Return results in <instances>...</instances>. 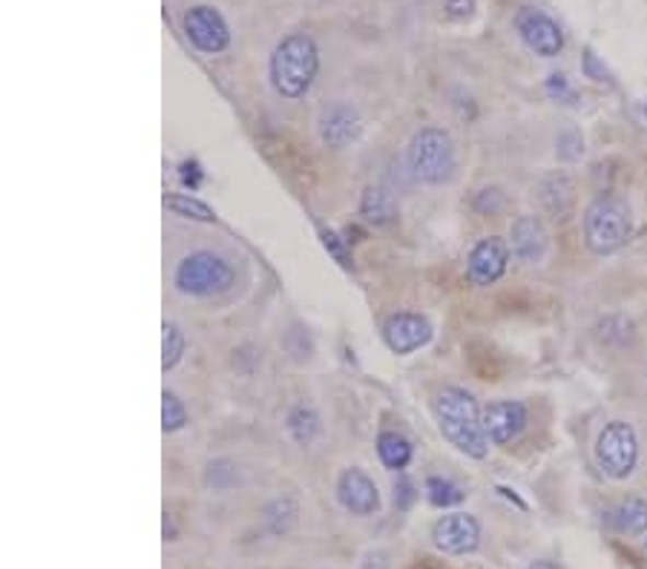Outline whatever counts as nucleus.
<instances>
[{"label": "nucleus", "instance_id": "obj_1", "mask_svg": "<svg viewBox=\"0 0 647 569\" xmlns=\"http://www.w3.org/2000/svg\"><path fill=\"white\" fill-rule=\"evenodd\" d=\"M431 411L438 420V429L449 446L472 457V461H484L489 454V440L484 431V408L478 406V397L461 385H443L435 400Z\"/></svg>", "mask_w": 647, "mask_h": 569}, {"label": "nucleus", "instance_id": "obj_2", "mask_svg": "<svg viewBox=\"0 0 647 569\" xmlns=\"http://www.w3.org/2000/svg\"><path fill=\"white\" fill-rule=\"evenodd\" d=\"M316 76H320V47L309 32H291L270 53L268 78L279 98H305Z\"/></svg>", "mask_w": 647, "mask_h": 569}, {"label": "nucleus", "instance_id": "obj_3", "mask_svg": "<svg viewBox=\"0 0 647 569\" xmlns=\"http://www.w3.org/2000/svg\"><path fill=\"white\" fill-rule=\"evenodd\" d=\"M406 167L408 176L415 178L417 185L426 187H443L452 185L458 178V144L452 132L443 127H420L412 136L406 150Z\"/></svg>", "mask_w": 647, "mask_h": 569}, {"label": "nucleus", "instance_id": "obj_4", "mask_svg": "<svg viewBox=\"0 0 647 569\" xmlns=\"http://www.w3.org/2000/svg\"><path fill=\"white\" fill-rule=\"evenodd\" d=\"M173 288L190 300H219L236 288L233 259L210 247L190 251L173 268Z\"/></svg>", "mask_w": 647, "mask_h": 569}, {"label": "nucleus", "instance_id": "obj_5", "mask_svg": "<svg viewBox=\"0 0 647 569\" xmlns=\"http://www.w3.org/2000/svg\"><path fill=\"white\" fill-rule=\"evenodd\" d=\"M581 228H585V245L596 256H610L631 242L633 213L624 199L613 193H601L585 208Z\"/></svg>", "mask_w": 647, "mask_h": 569}, {"label": "nucleus", "instance_id": "obj_6", "mask_svg": "<svg viewBox=\"0 0 647 569\" xmlns=\"http://www.w3.org/2000/svg\"><path fill=\"white\" fill-rule=\"evenodd\" d=\"M593 454L610 480H627L639 466V434L627 420H610L596 438Z\"/></svg>", "mask_w": 647, "mask_h": 569}, {"label": "nucleus", "instance_id": "obj_7", "mask_svg": "<svg viewBox=\"0 0 647 569\" xmlns=\"http://www.w3.org/2000/svg\"><path fill=\"white\" fill-rule=\"evenodd\" d=\"M182 32L190 47L201 55H222L231 47V26L210 3H196L182 15Z\"/></svg>", "mask_w": 647, "mask_h": 569}, {"label": "nucleus", "instance_id": "obj_8", "mask_svg": "<svg viewBox=\"0 0 647 569\" xmlns=\"http://www.w3.org/2000/svg\"><path fill=\"white\" fill-rule=\"evenodd\" d=\"M337 503L343 512L355 518H374L383 509V498L374 484V477L360 466H348L337 475V486H334Z\"/></svg>", "mask_w": 647, "mask_h": 569}, {"label": "nucleus", "instance_id": "obj_9", "mask_svg": "<svg viewBox=\"0 0 647 569\" xmlns=\"http://www.w3.org/2000/svg\"><path fill=\"white\" fill-rule=\"evenodd\" d=\"M484 530L470 512H447L431 523V546L443 555H472L481 546Z\"/></svg>", "mask_w": 647, "mask_h": 569}, {"label": "nucleus", "instance_id": "obj_10", "mask_svg": "<svg viewBox=\"0 0 647 569\" xmlns=\"http://www.w3.org/2000/svg\"><path fill=\"white\" fill-rule=\"evenodd\" d=\"M435 339V325L426 314L417 311H397L383 323L385 348L397 357H408L426 348Z\"/></svg>", "mask_w": 647, "mask_h": 569}, {"label": "nucleus", "instance_id": "obj_11", "mask_svg": "<svg viewBox=\"0 0 647 569\" xmlns=\"http://www.w3.org/2000/svg\"><path fill=\"white\" fill-rule=\"evenodd\" d=\"M535 199L550 222L567 224L576 216L578 205L576 178L567 170H550L547 176H541L535 185Z\"/></svg>", "mask_w": 647, "mask_h": 569}, {"label": "nucleus", "instance_id": "obj_12", "mask_svg": "<svg viewBox=\"0 0 647 569\" xmlns=\"http://www.w3.org/2000/svg\"><path fill=\"white\" fill-rule=\"evenodd\" d=\"M362 132V118L348 101H332L316 116V136L325 150H346Z\"/></svg>", "mask_w": 647, "mask_h": 569}, {"label": "nucleus", "instance_id": "obj_13", "mask_svg": "<svg viewBox=\"0 0 647 569\" xmlns=\"http://www.w3.org/2000/svg\"><path fill=\"white\" fill-rule=\"evenodd\" d=\"M516 32L518 38L524 40V47L532 49L535 55H541V58H555V55H562L564 32L544 9H521L516 15Z\"/></svg>", "mask_w": 647, "mask_h": 569}, {"label": "nucleus", "instance_id": "obj_14", "mask_svg": "<svg viewBox=\"0 0 647 569\" xmlns=\"http://www.w3.org/2000/svg\"><path fill=\"white\" fill-rule=\"evenodd\" d=\"M509 259H512V251H509V242L501 236H486L481 242H475V247L466 256V279H470L475 288H489L498 279H504L509 268Z\"/></svg>", "mask_w": 647, "mask_h": 569}, {"label": "nucleus", "instance_id": "obj_15", "mask_svg": "<svg viewBox=\"0 0 647 569\" xmlns=\"http://www.w3.org/2000/svg\"><path fill=\"white\" fill-rule=\"evenodd\" d=\"M509 251H512V259L521 262V265H539V262L547 259L550 251V233L544 219L535 213H521L516 222L509 224Z\"/></svg>", "mask_w": 647, "mask_h": 569}, {"label": "nucleus", "instance_id": "obj_16", "mask_svg": "<svg viewBox=\"0 0 647 569\" xmlns=\"http://www.w3.org/2000/svg\"><path fill=\"white\" fill-rule=\"evenodd\" d=\"M530 423V411L521 400H495L484 408V431L493 446H512Z\"/></svg>", "mask_w": 647, "mask_h": 569}, {"label": "nucleus", "instance_id": "obj_17", "mask_svg": "<svg viewBox=\"0 0 647 569\" xmlns=\"http://www.w3.org/2000/svg\"><path fill=\"white\" fill-rule=\"evenodd\" d=\"M360 216L371 228H394L401 222V201L385 185H369L360 196Z\"/></svg>", "mask_w": 647, "mask_h": 569}, {"label": "nucleus", "instance_id": "obj_18", "mask_svg": "<svg viewBox=\"0 0 647 569\" xmlns=\"http://www.w3.org/2000/svg\"><path fill=\"white\" fill-rule=\"evenodd\" d=\"M604 523L619 535L639 538L647 532V500L639 495H627L604 512Z\"/></svg>", "mask_w": 647, "mask_h": 569}, {"label": "nucleus", "instance_id": "obj_19", "mask_svg": "<svg viewBox=\"0 0 647 569\" xmlns=\"http://www.w3.org/2000/svg\"><path fill=\"white\" fill-rule=\"evenodd\" d=\"M374 449H378V461L383 463V469L389 472H406L412 457H415V446L412 440L397 429H380L378 440H374Z\"/></svg>", "mask_w": 647, "mask_h": 569}, {"label": "nucleus", "instance_id": "obj_20", "mask_svg": "<svg viewBox=\"0 0 647 569\" xmlns=\"http://www.w3.org/2000/svg\"><path fill=\"white\" fill-rule=\"evenodd\" d=\"M286 431L297 446L309 449L323 434V417L311 403H293L286 415Z\"/></svg>", "mask_w": 647, "mask_h": 569}, {"label": "nucleus", "instance_id": "obj_21", "mask_svg": "<svg viewBox=\"0 0 647 569\" xmlns=\"http://www.w3.org/2000/svg\"><path fill=\"white\" fill-rule=\"evenodd\" d=\"M300 521V503L291 495H277L274 500H268L263 509V526L268 530V535L274 538H282L297 526Z\"/></svg>", "mask_w": 647, "mask_h": 569}, {"label": "nucleus", "instance_id": "obj_22", "mask_svg": "<svg viewBox=\"0 0 647 569\" xmlns=\"http://www.w3.org/2000/svg\"><path fill=\"white\" fill-rule=\"evenodd\" d=\"M424 495L435 509H455L466 500V489L458 486L452 477L429 475L424 484Z\"/></svg>", "mask_w": 647, "mask_h": 569}, {"label": "nucleus", "instance_id": "obj_23", "mask_svg": "<svg viewBox=\"0 0 647 569\" xmlns=\"http://www.w3.org/2000/svg\"><path fill=\"white\" fill-rule=\"evenodd\" d=\"M596 334H599V339L604 346L624 348L633 346V339H636V325H633L627 316H604L599 323V328H596Z\"/></svg>", "mask_w": 647, "mask_h": 569}, {"label": "nucleus", "instance_id": "obj_24", "mask_svg": "<svg viewBox=\"0 0 647 569\" xmlns=\"http://www.w3.org/2000/svg\"><path fill=\"white\" fill-rule=\"evenodd\" d=\"M205 486L213 492H231L233 486L240 484V466L231 457H216L205 466Z\"/></svg>", "mask_w": 647, "mask_h": 569}, {"label": "nucleus", "instance_id": "obj_25", "mask_svg": "<svg viewBox=\"0 0 647 569\" xmlns=\"http://www.w3.org/2000/svg\"><path fill=\"white\" fill-rule=\"evenodd\" d=\"M164 208H167L170 213L182 216V219H190V222H216L213 210H210L205 201L187 196V193H173V196H167V199H164Z\"/></svg>", "mask_w": 647, "mask_h": 569}, {"label": "nucleus", "instance_id": "obj_26", "mask_svg": "<svg viewBox=\"0 0 647 569\" xmlns=\"http://www.w3.org/2000/svg\"><path fill=\"white\" fill-rule=\"evenodd\" d=\"M187 348V337L185 332L178 328L176 323H164L162 325V371H173L182 362Z\"/></svg>", "mask_w": 647, "mask_h": 569}, {"label": "nucleus", "instance_id": "obj_27", "mask_svg": "<svg viewBox=\"0 0 647 569\" xmlns=\"http://www.w3.org/2000/svg\"><path fill=\"white\" fill-rule=\"evenodd\" d=\"M555 155H558V162L564 164L578 162V159L585 155V132L578 130V127H573V124L562 127L558 136H555Z\"/></svg>", "mask_w": 647, "mask_h": 569}, {"label": "nucleus", "instance_id": "obj_28", "mask_svg": "<svg viewBox=\"0 0 647 569\" xmlns=\"http://www.w3.org/2000/svg\"><path fill=\"white\" fill-rule=\"evenodd\" d=\"M187 420H190V415H187L185 400H182V397H178L176 392H167V388H164V394H162V429H164V434H176V431H182L187 426Z\"/></svg>", "mask_w": 647, "mask_h": 569}, {"label": "nucleus", "instance_id": "obj_29", "mask_svg": "<svg viewBox=\"0 0 647 569\" xmlns=\"http://www.w3.org/2000/svg\"><path fill=\"white\" fill-rule=\"evenodd\" d=\"M320 239H323V247L332 254V259L337 262V265H343V268H351V265H355V259H351V242L346 239V233L323 228V231H320Z\"/></svg>", "mask_w": 647, "mask_h": 569}, {"label": "nucleus", "instance_id": "obj_30", "mask_svg": "<svg viewBox=\"0 0 647 569\" xmlns=\"http://www.w3.org/2000/svg\"><path fill=\"white\" fill-rule=\"evenodd\" d=\"M472 208L481 216H498L507 208V193L501 187H481L475 196H472Z\"/></svg>", "mask_w": 647, "mask_h": 569}, {"label": "nucleus", "instance_id": "obj_31", "mask_svg": "<svg viewBox=\"0 0 647 569\" xmlns=\"http://www.w3.org/2000/svg\"><path fill=\"white\" fill-rule=\"evenodd\" d=\"M544 93H547L555 104H564V107H573V104H578L576 86L570 84V78L564 76V72H553V76L547 78Z\"/></svg>", "mask_w": 647, "mask_h": 569}, {"label": "nucleus", "instance_id": "obj_32", "mask_svg": "<svg viewBox=\"0 0 647 569\" xmlns=\"http://www.w3.org/2000/svg\"><path fill=\"white\" fill-rule=\"evenodd\" d=\"M417 498H420V492H417L415 480L401 472V475H397V480H394V507L401 509V512H406V509L415 507Z\"/></svg>", "mask_w": 647, "mask_h": 569}, {"label": "nucleus", "instance_id": "obj_33", "mask_svg": "<svg viewBox=\"0 0 647 569\" xmlns=\"http://www.w3.org/2000/svg\"><path fill=\"white\" fill-rule=\"evenodd\" d=\"M581 70H585L587 78H593L599 84H613V78H610L608 67L599 61V55L593 49H585V61H581Z\"/></svg>", "mask_w": 647, "mask_h": 569}, {"label": "nucleus", "instance_id": "obj_34", "mask_svg": "<svg viewBox=\"0 0 647 569\" xmlns=\"http://www.w3.org/2000/svg\"><path fill=\"white\" fill-rule=\"evenodd\" d=\"M443 12H447L449 21H466L475 12V0H447Z\"/></svg>", "mask_w": 647, "mask_h": 569}, {"label": "nucleus", "instance_id": "obj_35", "mask_svg": "<svg viewBox=\"0 0 647 569\" xmlns=\"http://www.w3.org/2000/svg\"><path fill=\"white\" fill-rule=\"evenodd\" d=\"M357 569H392V555L385 553V549H369L360 558V567Z\"/></svg>", "mask_w": 647, "mask_h": 569}, {"label": "nucleus", "instance_id": "obj_36", "mask_svg": "<svg viewBox=\"0 0 647 569\" xmlns=\"http://www.w3.org/2000/svg\"><path fill=\"white\" fill-rule=\"evenodd\" d=\"M527 569H558L553 561H532Z\"/></svg>", "mask_w": 647, "mask_h": 569}, {"label": "nucleus", "instance_id": "obj_37", "mask_svg": "<svg viewBox=\"0 0 647 569\" xmlns=\"http://www.w3.org/2000/svg\"><path fill=\"white\" fill-rule=\"evenodd\" d=\"M642 113H645V118H647V101H645V107H642Z\"/></svg>", "mask_w": 647, "mask_h": 569}]
</instances>
